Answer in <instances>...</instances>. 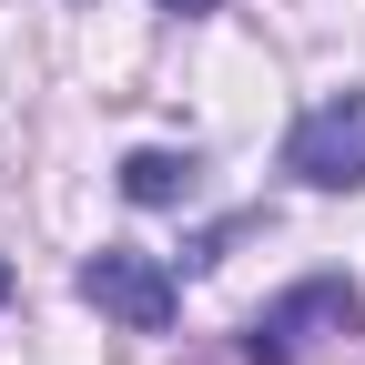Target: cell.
Here are the masks:
<instances>
[{"mask_svg":"<svg viewBox=\"0 0 365 365\" xmlns=\"http://www.w3.org/2000/svg\"><path fill=\"white\" fill-rule=\"evenodd\" d=\"M365 325V294L345 284V274H304L294 294H274L254 325H244V355L254 365H304L314 345H335V335H355Z\"/></svg>","mask_w":365,"mask_h":365,"instance_id":"cell-1","label":"cell"},{"mask_svg":"<svg viewBox=\"0 0 365 365\" xmlns=\"http://www.w3.org/2000/svg\"><path fill=\"white\" fill-rule=\"evenodd\" d=\"M284 173L314 182V193H355L365 182V91H335L284 132Z\"/></svg>","mask_w":365,"mask_h":365,"instance_id":"cell-2","label":"cell"},{"mask_svg":"<svg viewBox=\"0 0 365 365\" xmlns=\"http://www.w3.org/2000/svg\"><path fill=\"white\" fill-rule=\"evenodd\" d=\"M81 304H102L112 325H132V335H163L173 325V274L153 264V254H132V244H102V254H81Z\"/></svg>","mask_w":365,"mask_h":365,"instance_id":"cell-3","label":"cell"},{"mask_svg":"<svg viewBox=\"0 0 365 365\" xmlns=\"http://www.w3.org/2000/svg\"><path fill=\"white\" fill-rule=\"evenodd\" d=\"M122 193L143 203V213L193 203V153H132V163H122Z\"/></svg>","mask_w":365,"mask_h":365,"instance_id":"cell-4","label":"cell"},{"mask_svg":"<svg viewBox=\"0 0 365 365\" xmlns=\"http://www.w3.org/2000/svg\"><path fill=\"white\" fill-rule=\"evenodd\" d=\"M153 11H213V0H153Z\"/></svg>","mask_w":365,"mask_h":365,"instance_id":"cell-5","label":"cell"},{"mask_svg":"<svg viewBox=\"0 0 365 365\" xmlns=\"http://www.w3.org/2000/svg\"><path fill=\"white\" fill-rule=\"evenodd\" d=\"M0 294H11V264H0Z\"/></svg>","mask_w":365,"mask_h":365,"instance_id":"cell-6","label":"cell"}]
</instances>
